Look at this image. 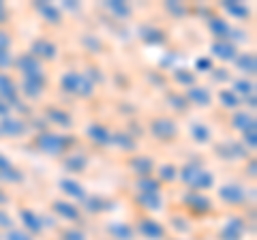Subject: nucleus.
<instances>
[{
  "label": "nucleus",
  "instance_id": "f257e3e1",
  "mask_svg": "<svg viewBox=\"0 0 257 240\" xmlns=\"http://www.w3.org/2000/svg\"><path fill=\"white\" fill-rule=\"evenodd\" d=\"M180 178L187 182L189 187L193 189H208L212 185V176L208 174L206 170H202V167L197 165H187L180 170Z\"/></svg>",
  "mask_w": 257,
  "mask_h": 240
},
{
  "label": "nucleus",
  "instance_id": "f03ea898",
  "mask_svg": "<svg viewBox=\"0 0 257 240\" xmlns=\"http://www.w3.org/2000/svg\"><path fill=\"white\" fill-rule=\"evenodd\" d=\"M62 88L69 92H77V94H84V97H88V94H92V82H88V79L84 75H77V73H67L62 77Z\"/></svg>",
  "mask_w": 257,
  "mask_h": 240
},
{
  "label": "nucleus",
  "instance_id": "7ed1b4c3",
  "mask_svg": "<svg viewBox=\"0 0 257 240\" xmlns=\"http://www.w3.org/2000/svg\"><path fill=\"white\" fill-rule=\"evenodd\" d=\"M39 148L43 153H50V155H60L69 144V138H60V135H54V133H43L39 135Z\"/></svg>",
  "mask_w": 257,
  "mask_h": 240
},
{
  "label": "nucleus",
  "instance_id": "20e7f679",
  "mask_svg": "<svg viewBox=\"0 0 257 240\" xmlns=\"http://www.w3.org/2000/svg\"><path fill=\"white\" fill-rule=\"evenodd\" d=\"M20 71L24 73L26 79H43V71H41V62H39L35 56H22L18 60Z\"/></svg>",
  "mask_w": 257,
  "mask_h": 240
},
{
  "label": "nucleus",
  "instance_id": "39448f33",
  "mask_svg": "<svg viewBox=\"0 0 257 240\" xmlns=\"http://www.w3.org/2000/svg\"><path fill=\"white\" fill-rule=\"evenodd\" d=\"M152 133H155L157 138H161V140H170V138L176 135V125L172 123V120H167V118L155 120V123H152Z\"/></svg>",
  "mask_w": 257,
  "mask_h": 240
},
{
  "label": "nucleus",
  "instance_id": "423d86ee",
  "mask_svg": "<svg viewBox=\"0 0 257 240\" xmlns=\"http://www.w3.org/2000/svg\"><path fill=\"white\" fill-rule=\"evenodd\" d=\"M219 195H221L227 204H240V202H242V199L246 197V193L242 191V187H238V185H225V187L219 191Z\"/></svg>",
  "mask_w": 257,
  "mask_h": 240
},
{
  "label": "nucleus",
  "instance_id": "0eeeda50",
  "mask_svg": "<svg viewBox=\"0 0 257 240\" xmlns=\"http://www.w3.org/2000/svg\"><path fill=\"white\" fill-rule=\"evenodd\" d=\"M212 54L221 60H231V58H236V47L227 41H216L212 43Z\"/></svg>",
  "mask_w": 257,
  "mask_h": 240
},
{
  "label": "nucleus",
  "instance_id": "6e6552de",
  "mask_svg": "<svg viewBox=\"0 0 257 240\" xmlns=\"http://www.w3.org/2000/svg\"><path fill=\"white\" fill-rule=\"evenodd\" d=\"M140 231H142V234L146 236V238H152V240L165 236L163 225H159V223H155V221H142V223H140Z\"/></svg>",
  "mask_w": 257,
  "mask_h": 240
},
{
  "label": "nucleus",
  "instance_id": "1a4fd4ad",
  "mask_svg": "<svg viewBox=\"0 0 257 240\" xmlns=\"http://www.w3.org/2000/svg\"><path fill=\"white\" fill-rule=\"evenodd\" d=\"M88 135H90L96 144H111V133L107 127H103V125H90L88 127Z\"/></svg>",
  "mask_w": 257,
  "mask_h": 240
},
{
  "label": "nucleus",
  "instance_id": "9d476101",
  "mask_svg": "<svg viewBox=\"0 0 257 240\" xmlns=\"http://www.w3.org/2000/svg\"><path fill=\"white\" fill-rule=\"evenodd\" d=\"M187 97H189L193 103L202 105V107H206L208 103H210V92H208L206 88H202V86H193V88H189Z\"/></svg>",
  "mask_w": 257,
  "mask_h": 240
},
{
  "label": "nucleus",
  "instance_id": "9b49d317",
  "mask_svg": "<svg viewBox=\"0 0 257 240\" xmlns=\"http://www.w3.org/2000/svg\"><path fill=\"white\" fill-rule=\"evenodd\" d=\"M60 189H62L67 195H71V197H77V199H84V197H86L84 187L79 185L77 180H69V178H64V180H60Z\"/></svg>",
  "mask_w": 257,
  "mask_h": 240
},
{
  "label": "nucleus",
  "instance_id": "f8f14e48",
  "mask_svg": "<svg viewBox=\"0 0 257 240\" xmlns=\"http://www.w3.org/2000/svg\"><path fill=\"white\" fill-rule=\"evenodd\" d=\"M22 221H24V225L32 231V234H39V231L43 229V221L39 219L32 210H22Z\"/></svg>",
  "mask_w": 257,
  "mask_h": 240
},
{
  "label": "nucleus",
  "instance_id": "ddd939ff",
  "mask_svg": "<svg viewBox=\"0 0 257 240\" xmlns=\"http://www.w3.org/2000/svg\"><path fill=\"white\" fill-rule=\"evenodd\" d=\"M187 204L195 212H208V210H210V202H208L204 195H199V193H189L187 195Z\"/></svg>",
  "mask_w": 257,
  "mask_h": 240
},
{
  "label": "nucleus",
  "instance_id": "4468645a",
  "mask_svg": "<svg viewBox=\"0 0 257 240\" xmlns=\"http://www.w3.org/2000/svg\"><path fill=\"white\" fill-rule=\"evenodd\" d=\"M107 231L111 234V238H116V240H131L133 238V229L124 225V223H111Z\"/></svg>",
  "mask_w": 257,
  "mask_h": 240
},
{
  "label": "nucleus",
  "instance_id": "2eb2a0df",
  "mask_svg": "<svg viewBox=\"0 0 257 240\" xmlns=\"http://www.w3.org/2000/svg\"><path fill=\"white\" fill-rule=\"evenodd\" d=\"M32 54H35V58H37V56L54 58V56H56V45L50 43V41H45V39H41V41H37L35 45H32Z\"/></svg>",
  "mask_w": 257,
  "mask_h": 240
},
{
  "label": "nucleus",
  "instance_id": "dca6fc26",
  "mask_svg": "<svg viewBox=\"0 0 257 240\" xmlns=\"http://www.w3.org/2000/svg\"><path fill=\"white\" fill-rule=\"evenodd\" d=\"M54 210L60 214V217H64V219H71V221H75V219H79V210L73 206V204H67V202H56L54 204Z\"/></svg>",
  "mask_w": 257,
  "mask_h": 240
},
{
  "label": "nucleus",
  "instance_id": "f3484780",
  "mask_svg": "<svg viewBox=\"0 0 257 240\" xmlns=\"http://www.w3.org/2000/svg\"><path fill=\"white\" fill-rule=\"evenodd\" d=\"M0 97L3 99H7V101H15V86H13V82L7 75H3L0 73Z\"/></svg>",
  "mask_w": 257,
  "mask_h": 240
},
{
  "label": "nucleus",
  "instance_id": "a211bd4d",
  "mask_svg": "<svg viewBox=\"0 0 257 240\" xmlns=\"http://www.w3.org/2000/svg\"><path fill=\"white\" fill-rule=\"evenodd\" d=\"M0 131L7 133V135H20L24 131V125L20 120H13V118H5L3 123H0Z\"/></svg>",
  "mask_w": 257,
  "mask_h": 240
},
{
  "label": "nucleus",
  "instance_id": "6ab92c4d",
  "mask_svg": "<svg viewBox=\"0 0 257 240\" xmlns=\"http://www.w3.org/2000/svg\"><path fill=\"white\" fill-rule=\"evenodd\" d=\"M242 223H240L238 219H234V221H229L227 223V227H225V231H223V238L225 240H240V234H242Z\"/></svg>",
  "mask_w": 257,
  "mask_h": 240
},
{
  "label": "nucleus",
  "instance_id": "aec40b11",
  "mask_svg": "<svg viewBox=\"0 0 257 240\" xmlns=\"http://www.w3.org/2000/svg\"><path fill=\"white\" fill-rule=\"evenodd\" d=\"M37 9L41 11V15L47 20V22H52V24H56L60 20V11L56 9L54 5H50V3H43V5H37Z\"/></svg>",
  "mask_w": 257,
  "mask_h": 240
},
{
  "label": "nucleus",
  "instance_id": "412c9836",
  "mask_svg": "<svg viewBox=\"0 0 257 240\" xmlns=\"http://www.w3.org/2000/svg\"><path fill=\"white\" fill-rule=\"evenodd\" d=\"M131 167L138 174H142V176H148L150 174V170H152V161L150 159H146V157H135L133 161H131Z\"/></svg>",
  "mask_w": 257,
  "mask_h": 240
},
{
  "label": "nucleus",
  "instance_id": "4be33fe9",
  "mask_svg": "<svg viewBox=\"0 0 257 240\" xmlns=\"http://www.w3.org/2000/svg\"><path fill=\"white\" fill-rule=\"evenodd\" d=\"M24 90H26L28 97H39L43 90V79H26L24 82Z\"/></svg>",
  "mask_w": 257,
  "mask_h": 240
},
{
  "label": "nucleus",
  "instance_id": "5701e85b",
  "mask_svg": "<svg viewBox=\"0 0 257 240\" xmlns=\"http://www.w3.org/2000/svg\"><path fill=\"white\" fill-rule=\"evenodd\" d=\"M210 28H212L214 37H225V35H229V33H231L229 24L225 22V20H221V18H214V20L210 22Z\"/></svg>",
  "mask_w": 257,
  "mask_h": 240
},
{
  "label": "nucleus",
  "instance_id": "b1692460",
  "mask_svg": "<svg viewBox=\"0 0 257 240\" xmlns=\"http://www.w3.org/2000/svg\"><path fill=\"white\" fill-rule=\"evenodd\" d=\"M140 202L146 208H150V210H159L161 208V195L159 193H142Z\"/></svg>",
  "mask_w": 257,
  "mask_h": 240
},
{
  "label": "nucleus",
  "instance_id": "393cba45",
  "mask_svg": "<svg viewBox=\"0 0 257 240\" xmlns=\"http://www.w3.org/2000/svg\"><path fill=\"white\" fill-rule=\"evenodd\" d=\"M238 67L244 73H255V56L253 54H242L238 58Z\"/></svg>",
  "mask_w": 257,
  "mask_h": 240
},
{
  "label": "nucleus",
  "instance_id": "a878e982",
  "mask_svg": "<svg viewBox=\"0 0 257 240\" xmlns=\"http://www.w3.org/2000/svg\"><path fill=\"white\" fill-rule=\"evenodd\" d=\"M191 133H193V138H195L197 142H208L210 140V129H208L206 125L202 123H195L191 127Z\"/></svg>",
  "mask_w": 257,
  "mask_h": 240
},
{
  "label": "nucleus",
  "instance_id": "bb28decb",
  "mask_svg": "<svg viewBox=\"0 0 257 240\" xmlns=\"http://www.w3.org/2000/svg\"><path fill=\"white\" fill-rule=\"evenodd\" d=\"M234 127H236V129H242V131H251V129H255L253 118L248 116V114H236V116H234Z\"/></svg>",
  "mask_w": 257,
  "mask_h": 240
},
{
  "label": "nucleus",
  "instance_id": "cd10ccee",
  "mask_svg": "<svg viewBox=\"0 0 257 240\" xmlns=\"http://www.w3.org/2000/svg\"><path fill=\"white\" fill-rule=\"evenodd\" d=\"M138 187H140L142 193H159V182L157 180H150L148 176L138 182Z\"/></svg>",
  "mask_w": 257,
  "mask_h": 240
},
{
  "label": "nucleus",
  "instance_id": "c85d7f7f",
  "mask_svg": "<svg viewBox=\"0 0 257 240\" xmlns=\"http://www.w3.org/2000/svg\"><path fill=\"white\" fill-rule=\"evenodd\" d=\"M225 9H227L231 15H236V18H246L248 15V9L244 5H240V3H227L225 5Z\"/></svg>",
  "mask_w": 257,
  "mask_h": 240
},
{
  "label": "nucleus",
  "instance_id": "c756f323",
  "mask_svg": "<svg viewBox=\"0 0 257 240\" xmlns=\"http://www.w3.org/2000/svg\"><path fill=\"white\" fill-rule=\"evenodd\" d=\"M221 103L225 107H238V97L231 90H223L221 92Z\"/></svg>",
  "mask_w": 257,
  "mask_h": 240
},
{
  "label": "nucleus",
  "instance_id": "7c9ffc66",
  "mask_svg": "<svg viewBox=\"0 0 257 240\" xmlns=\"http://www.w3.org/2000/svg\"><path fill=\"white\" fill-rule=\"evenodd\" d=\"M50 118L56 120V123L62 125V127H69L71 125V118L64 114V111H58V109H50Z\"/></svg>",
  "mask_w": 257,
  "mask_h": 240
},
{
  "label": "nucleus",
  "instance_id": "2f4dec72",
  "mask_svg": "<svg viewBox=\"0 0 257 240\" xmlns=\"http://www.w3.org/2000/svg\"><path fill=\"white\" fill-rule=\"evenodd\" d=\"M67 167H69V170H84V167H86V159L82 155H77L75 159H67Z\"/></svg>",
  "mask_w": 257,
  "mask_h": 240
},
{
  "label": "nucleus",
  "instance_id": "473e14b6",
  "mask_svg": "<svg viewBox=\"0 0 257 240\" xmlns=\"http://www.w3.org/2000/svg\"><path fill=\"white\" fill-rule=\"evenodd\" d=\"M107 7H109V11H114L118 15H128L131 13V9H128L126 5H122V3H107Z\"/></svg>",
  "mask_w": 257,
  "mask_h": 240
},
{
  "label": "nucleus",
  "instance_id": "72a5a7b5",
  "mask_svg": "<svg viewBox=\"0 0 257 240\" xmlns=\"http://www.w3.org/2000/svg\"><path fill=\"white\" fill-rule=\"evenodd\" d=\"M111 144H120L122 148H133L131 138L126 140V135H111Z\"/></svg>",
  "mask_w": 257,
  "mask_h": 240
},
{
  "label": "nucleus",
  "instance_id": "f704fd0d",
  "mask_svg": "<svg viewBox=\"0 0 257 240\" xmlns=\"http://www.w3.org/2000/svg\"><path fill=\"white\" fill-rule=\"evenodd\" d=\"M161 178L163 180H174L176 178V167L174 165H163L161 167Z\"/></svg>",
  "mask_w": 257,
  "mask_h": 240
},
{
  "label": "nucleus",
  "instance_id": "c9c22d12",
  "mask_svg": "<svg viewBox=\"0 0 257 240\" xmlns=\"http://www.w3.org/2000/svg\"><path fill=\"white\" fill-rule=\"evenodd\" d=\"M7 240H30V236L26 234V231H20V229H13L7 234Z\"/></svg>",
  "mask_w": 257,
  "mask_h": 240
},
{
  "label": "nucleus",
  "instance_id": "e433bc0d",
  "mask_svg": "<svg viewBox=\"0 0 257 240\" xmlns=\"http://www.w3.org/2000/svg\"><path fill=\"white\" fill-rule=\"evenodd\" d=\"M64 240H86V236L77 229H69V231H64Z\"/></svg>",
  "mask_w": 257,
  "mask_h": 240
},
{
  "label": "nucleus",
  "instance_id": "4c0bfd02",
  "mask_svg": "<svg viewBox=\"0 0 257 240\" xmlns=\"http://www.w3.org/2000/svg\"><path fill=\"white\" fill-rule=\"evenodd\" d=\"M0 176H3V178H5V180H15V182H18V180H20V176H18V172H15V170H11V167H7V170H3V172H0Z\"/></svg>",
  "mask_w": 257,
  "mask_h": 240
},
{
  "label": "nucleus",
  "instance_id": "58836bf2",
  "mask_svg": "<svg viewBox=\"0 0 257 240\" xmlns=\"http://www.w3.org/2000/svg\"><path fill=\"white\" fill-rule=\"evenodd\" d=\"M9 45H11V37L7 35V33H3V30H0V52L9 50Z\"/></svg>",
  "mask_w": 257,
  "mask_h": 240
},
{
  "label": "nucleus",
  "instance_id": "ea45409f",
  "mask_svg": "<svg viewBox=\"0 0 257 240\" xmlns=\"http://www.w3.org/2000/svg\"><path fill=\"white\" fill-rule=\"evenodd\" d=\"M11 65V54L9 52H0V69H5V67H9Z\"/></svg>",
  "mask_w": 257,
  "mask_h": 240
},
{
  "label": "nucleus",
  "instance_id": "a19ab883",
  "mask_svg": "<svg viewBox=\"0 0 257 240\" xmlns=\"http://www.w3.org/2000/svg\"><path fill=\"white\" fill-rule=\"evenodd\" d=\"M13 225V221H11V217L7 214L5 210H0V227H11Z\"/></svg>",
  "mask_w": 257,
  "mask_h": 240
},
{
  "label": "nucleus",
  "instance_id": "79ce46f5",
  "mask_svg": "<svg viewBox=\"0 0 257 240\" xmlns=\"http://www.w3.org/2000/svg\"><path fill=\"white\" fill-rule=\"evenodd\" d=\"M236 88H238V90L240 92H251L253 90V84H248V82H236Z\"/></svg>",
  "mask_w": 257,
  "mask_h": 240
},
{
  "label": "nucleus",
  "instance_id": "37998d69",
  "mask_svg": "<svg viewBox=\"0 0 257 240\" xmlns=\"http://www.w3.org/2000/svg\"><path fill=\"white\" fill-rule=\"evenodd\" d=\"M176 79H178V82H182V84H193V75H189V73H176Z\"/></svg>",
  "mask_w": 257,
  "mask_h": 240
},
{
  "label": "nucleus",
  "instance_id": "c03bdc74",
  "mask_svg": "<svg viewBox=\"0 0 257 240\" xmlns=\"http://www.w3.org/2000/svg\"><path fill=\"white\" fill-rule=\"evenodd\" d=\"M246 133V142L251 144V146H255V129H251V131H244Z\"/></svg>",
  "mask_w": 257,
  "mask_h": 240
},
{
  "label": "nucleus",
  "instance_id": "a18cd8bd",
  "mask_svg": "<svg viewBox=\"0 0 257 240\" xmlns=\"http://www.w3.org/2000/svg\"><path fill=\"white\" fill-rule=\"evenodd\" d=\"M197 67H199V69H204V71H208V69H210V60H206V58H202V60H199V62H197Z\"/></svg>",
  "mask_w": 257,
  "mask_h": 240
},
{
  "label": "nucleus",
  "instance_id": "49530a36",
  "mask_svg": "<svg viewBox=\"0 0 257 240\" xmlns=\"http://www.w3.org/2000/svg\"><path fill=\"white\" fill-rule=\"evenodd\" d=\"M172 101L176 103L174 107H178V109H184V99H178V97H172Z\"/></svg>",
  "mask_w": 257,
  "mask_h": 240
},
{
  "label": "nucleus",
  "instance_id": "de8ad7c7",
  "mask_svg": "<svg viewBox=\"0 0 257 240\" xmlns=\"http://www.w3.org/2000/svg\"><path fill=\"white\" fill-rule=\"evenodd\" d=\"M7 167H11V165H9V161H7V159H5L3 155H0V172L7 170Z\"/></svg>",
  "mask_w": 257,
  "mask_h": 240
},
{
  "label": "nucleus",
  "instance_id": "09e8293b",
  "mask_svg": "<svg viewBox=\"0 0 257 240\" xmlns=\"http://www.w3.org/2000/svg\"><path fill=\"white\" fill-rule=\"evenodd\" d=\"M9 114V105H5L3 101H0V116H7Z\"/></svg>",
  "mask_w": 257,
  "mask_h": 240
},
{
  "label": "nucleus",
  "instance_id": "8fccbe9b",
  "mask_svg": "<svg viewBox=\"0 0 257 240\" xmlns=\"http://www.w3.org/2000/svg\"><path fill=\"white\" fill-rule=\"evenodd\" d=\"M5 15H7V13H5V5L0 3V22H5Z\"/></svg>",
  "mask_w": 257,
  "mask_h": 240
},
{
  "label": "nucleus",
  "instance_id": "3c124183",
  "mask_svg": "<svg viewBox=\"0 0 257 240\" xmlns=\"http://www.w3.org/2000/svg\"><path fill=\"white\" fill-rule=\"evenodd\" d=\"M5 199H7V197H5V195H3V193H0V202H5Z\"/></svg>",
  "mask_w": 257,
  "mask_h": 240
}]
</instances>
